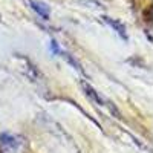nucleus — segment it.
I'll return each instance as SVG.
<instances>
[{"label": "nucleus", "mask_w": 153, "mask_h": 153, "mask_svg": "<svg viewBox=\"0 0 153 153\" xmlns=\"http://www.w3.org/2000/svg\"><path fill=\"white\" fill-rule=\"evenodd\" d=\"M0 143L8 146V147H17V144H19L17 143V138L16 136H11L8 133H2V135H0Z\"/></svg>", "instance_id": "20e7f679"}, {"label": "nucleus", "mask_w": 153, "mask_h": 153, "mask_svg": "<svg viewBox=\"0 0 153 153\" xmlns=\"http://www.w3.org/2000/svg\"><path fill=\"white\" fill-rule=\"evenodd\" d=\"M81 86H83V89H84V92H86L89 97H91V98L95 101L97 104H100V106H107V107L112 110V113L115 115V117H117V118H120V113H118V110L115 109V106H113L112 103H106V100H103V98H101V97L98 95V92H95L94 89H92L91 86H89L87 83H84V81H83V83H81Z\"/></svg>", "instance_id": "f257e3e1"}, {"label": "nucleus", "mask_w": 153, "mask_h": 153, "mask_svg": "<svg viewBox=\"0 0 153 153\" xmlns=\"http://www.w3.org/2000/svg\"><path fill=\"white\" fill-rule=\"evenodd\" d=\"M104 19V22L109 25V26H112L115 31H117V34L120 35V37H123L124 38V40L127 42V40H129V37H127V32H126V28H124V25L123 23H120L118 20H115V19H110V17H103Z\"/></svg>", "instance_id": "f03ea898"}, {"label": "nucleus", "mask_w": 153, "mask_h": 153, "mask_svg": "<svg viewBox=\"0 0 153 153\" xmlns=\"http://www.w3.org/2000/svg\"><path fill=\"white\" fill-rule=\"evenodd\" d=\"M60 55H63V57H65V58H66V60H68V61L71 63V65H72V66H74V68H75L76 71H78V72H83V69H81V65H80V63L76 61L75 58H72V57H71V55H69L68 52H65V51L61 49V51H60Z\"/></svg>", "instance_id": "39448f33"}, {"label": "nucleus", "mask_w": 153, "mask_h": 153, "mask_svg": "<svg viewBox=\"0 0 153 153\" xmlns=\"http://www.w3.org/2000/svg\"><path fill=\"white\" fill-rule=\"evenodd\" d=\"M29 5L32 6V9L40 16L43 20H48L49 19V8L45 5V3H40V2H34V0H29Z\"/></svg>", "instance_id": "7ed1b4c3"}, {"label": "nucleus", "mask_w": 153, "mask_h": 153, "mask_svg": "<svg viewBox=\"0 0 153 153\" xmlns=\"http://www.w3.org/2000/svg\"><path fill=\"white\" fill-rule=\"evenodd\" d=\"M51 51H52L54 54L60 55V51H61V48L57 45V42H55V40H51Z\"/></svg>", "instance_id": "423d86ee"}]
</instances>
